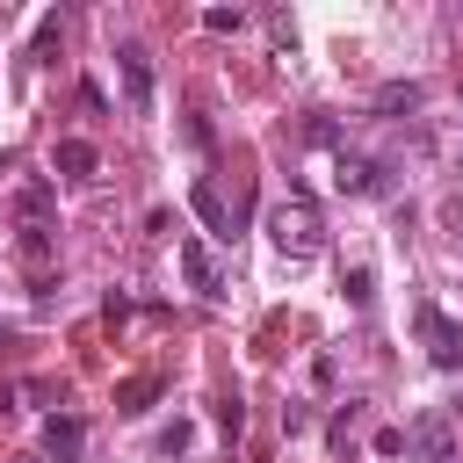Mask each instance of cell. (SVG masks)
Instances as JSON below:
<instances>
[{
    "mask_svg": "<svg viewBox=\"0 0 463 463\" xmlns=\"http://www.w3.org/2000/svg\"><path fill=\"white\" fill-rule=\"evenodd\" d=\"M268 239H275V253L311 260V253L326 246V217H318V203H311V195H282V203L268 210Z\"/></svg>",
    "mask_w": 463,
    "mask_h": 463,
    "instance_id": "6da1fadb",
    "label": "cell"
},
{
    "mask_svg": "<svg viewBox=\"0 0 463 463\" xmlns=\"http://www.w3.org/2000/svg\"><path fill=\"white\" fill-rule=\"evenodd\" d=\"M412 326H420V340H427V362L434 369H463V326L441 311V304H412Z\"/></svg>",
    "mask_w": 463,
    "mask_h": 463,
    "instance_id": "7a4b0ae2",
    "label": "cell"
},
{
    "mask_svg": "<svg viewBox=\"0 0 463 463\" xmlns=\"http://www.w3.org/2000/svg\"><path fill=\"white\" fill-rule=\"evenodd\" d=\"M405 449H412L420 463H456V441H449V412H420V420L405 427Z\"/></svg>",
    "mask_w": 463,
    "mask_h": 463,
    "instance_id": "3957f363",
    "label": "cell"
},
{
    "mask_svg": "<svg viewBox=\"0 0 463 463\" xmlns=\"http://www.w3.org/2000/svg\"><path fill=\"white\" fill-rule=\"evenodd\" d=\"M116 65H123V101H130V116H145V109H152V51H145V43H123Z\"/></svg>",
    "mask_w": 463,
    "mask_h": 463,
    "instance_id": "277c9868",
    "label": "cell"
},
{
    "mask_svg": "<svg viewBox=\"0 0 463 463\" xmlns=\"http://www.w3.org/2000/svg\"><path fill=\"white\" fill-rule=\"evenodd\" d=\"M51 166H58L65 181H94V145H87V137H58Z\"/></svg>",
    "mask_w": 463,
    "mask_h": 463,
    "instance_id": "5b68a950",
    "label": "cell"
},
{
    "mask_svg": "<svg viewBox=\"0 0 463 463\" xmlns=\"http://www.w3.org/2000/svg\"><path fill=\"white\" fill-rule=\"evenodd\" d=\"M188 203H195V217L217 232V239H232V210H224V195H217V181H195L188 188Z\"/></svg>",
    "mask_w": 463,
    "mask_h": 463,
    "instance_id": "8992f818",
    "label": "cell"
},
{
    "mask_svg": "<svg viewBox=\"0 0 463 463\" xmlns=\"http://www.w3.org/2000/svg\"><path fill=\"white\" fill-rule=\"evenodd\" d=\"M181 275H188V289H203V297H217V268H210V253H203V239H181Z\"/></svg>",
    "mask_w": 463,
    "mask_h": 463,
    "instance_id": "52a82bcc",
    "label": "cell"
},
{
    "mask_svg": "<svg viewBox=\"0 0 463 463\" xmlns=\"http://www.w3.org/2000/svg\"><path fill=\"white\" fill-rule=\"evenodd\" d=\"M80 441H87V427H80V420H43V449H51V463H72V456H80Z\"/></svg>",
    "mask_w": 463,
    "mask_h": 463,
    "instance_id": "ba28073f",
    "label": "cell"
},
{
    "mask_svg": "<svg viewBox=\"0 0 463 463\" xmlns=\"http://www.w3.org/2000/svg\"><path fill=\"white\" fill-rule=\"evenodd\" d=\"M376 109H383V116H398V109H420V87H412V80H405V87L391 80V87H376Z\"/></svg>",
    "mask_w": 463,
    "mask_h": 463,
    "instance_id": "9c48e42d",
    "label": "cell"
},
{
    "mask_svg": "<svg viewBox=\"0 0 463 463\" xmlns=\"http://www.w3.org/2000/svg\"><path fill=\"white\" fill-rule=\"evenodd\" d=\"M340 188H347V195H369V188H376V166H369V159H340Z\"/></svg>",
    "mask_w": 463,
    "mask_h": 463,
    "instance_id": "30bf717a",
    "label": "cell"
},
{
    "mask_svg": "<svg viewBox=\"0 0 463 463\" xmlns=\"http://www.w3.org/2000/svg\"><path fill=\"white\" fill-rule=\"evenodd\" d=\"M369 297H376V275H369V268H347V304L369 311Z\"/></svg>",
    "mask_w": 463,
    "mask_h": 463,
    "instance_id": "8fae6325",
    "label": "cell"
},
{
    "mask_svg": "<svg viewBox=\"0 0 463 463\" xmlns=\"http://www.w3.org/2000/svg\"><path fill=\"white\" fill-rule=\"evenodd\" d=\"M239 22H246V14H239V7H210V14H203V29H217V36H232V29H239Z\"/></svg>",
    "mask_w": 463,
    "mask_h": 463,
    "instance_id": "7c38bea8",
    "label": "cell"
},
{
    "mask_svg": "<svg viewBox=\"0 0 463 463\" xmlns=\"http://www.w3.org/2000/svg\"><path fill=\"white\" fill-rule=\"evenodd\" d=\"M145 398H152V376H137V383H123V412H145Z\"/></svg>",
    "mask_w": 463,
    "mask_h": 463,
    "instance_id": "4fadbf2b",
    "label": "cell"
},
{
    "mask_svg": "<svg viewBox=\"0 0 463 463\" xmlns=\"http://www.w3.org/2000/svg\"><path fill=\"white\" fill-rule=\"evenodd\" d=\"M22 463H36V456H22Z\"/></svg>",
    "mask_w": 463,
    "mask_h": 463,
    "instance_id": "5bb4252c",
    "label": "cell"
}]
</instances>
